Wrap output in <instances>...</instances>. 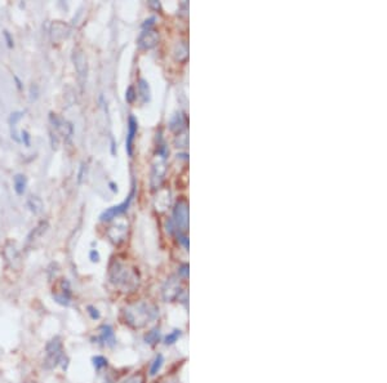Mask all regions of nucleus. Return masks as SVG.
<instances>
[{
    "label": "nucleus",
    "instance_id": "cd10ccee",
    "mask_svg": "<svg viewBox=\"0 0 387 383\" xmlns=\"http://www.w3.org/2000/svg\"><path fill=\"white\" fill-rule=\"evenodd\" d=\"M88 312H89V315L92 316V319H98V317H100V312H98L94 307H88Z\"/></svg>",
    "mask_w": 387,
    "mask_h": 383
},
{
    "label": "nucleus",
    "instance_id": "20e7f679",
    "mask_svg": "<svg viewBox=\"0 0 387 383\" xmlns=\"http://www.w3.org/2000/svg\"><path fill=\"white\" fill-rule=\"evenodd\" d=\"M165 159H167V153H157L156 159L154 161L153 164V169H151V187L154 190L159 189L164 180V176H165V170H167V163H165Z\"/></svg>",
    "mask_w": 387,
    "mask_h": 383
},
{
    "label": "nucleus",
    "instance_id": "f704fd0d",
    "mask_svg": "<svg viewBox=\"0 0 387 383\" xmlns=\"http://www.w3.org/2000/svg\"><path fill=\"white\" fill-rule=\"evenodd\" d=\"M110 186H111V190H113V191H117V189H116V187H115V185H114V184H110Z\"/></svg>",
    "mask_w": 387,
    "mask_h": 383
},
{
    "label": "nucleus",
    "instance_id": "412c9836",
    "mask_svg": "<svg viewBox=\"0 0 387 383\" xmlns=\"http://www.w3.org/2000/svg\"><path fill=\"white\" fill-rule=\"evenodd\" d=\"M161 365H163V356H161V355H159V356L155 359V361H154V364H153V367H151V369H150L151 376H155V374L159 372V369L161 368Z\"/></svg>",
    "mask_w": 387,
    "mask_h": 383
},
{
    "label": "nucleus",
    "instance_id": "ddd939ff",
    "mask_svg": "<svg viewBox=\"0 0 387 383\" xmlns=\"http://www.w3.org/2000/svg\"><path fill=\"white\" fill-rule=\"evenodd\" d=\"M170 203V197H169V191L168 190H160L157 192L156 197H155V201H154V205H155V209L157 212H164L169 207Z\"/></svg>",
    "mask_w": 387,
    "mask_h": 383
},
{
    "label": "nucleus",
    "instance_id": "7c9ffc66",
    "mask_svg": "<svg viewBox=\"0 0 387 383\" xmlns=\"http://www.w3.org/2000/svg\"><path fill=\"white\" fill-rule=\"evenodd\" d=\"M90 261H92V262H98V261H100V254H98V252H96V250L90 252Z\"/></svg>",
    "mask_w": 387,
    "mask_h": 383
},
{
    "label": "nucleus",
    "instance_id": "f257e3e1",
    "mask_svg": "<svg viewBox=\"0 0 387 383\" xmlns=\"http://www.w3.org/2000/svg\"><path fill=\"white\" fill-rule=\"evenodd\" d=\"M124 315H125V320L130 327L142 328L156 317L157 310L156 307L153 306V305L140 302V304L128 306L124 311Z\"/></svg>",
    "mask_w": 387,
    "mask_h": 383
},
{
    "label": "nucleus",
    "instance_id": "b1692460",
    "mask_svg": "<svg viewBox=\"0 0 387 383\" xmlns=\"http://www.w3.org/2000/svg\"><path fill=\"white\" fill-rule=\"evenodd\" d=\"M157 340H159V330H157V329L151 330L150 333H149L146 336V342H147V344H154V342H156Z\"/></svg>",
    "mask_w": 387,
    "mask_h": 383
},
{
    "label": "nucleus",
    "instance_id": "39448f33",
    "mask_svg": "<svg viewBox=\"0 0 387 383\" xmlns=\"http://www.w3.org/2000/svg\"><path fill=\"white\" fill-rule=\"evenodd\" d=\"M173 222L177 230L186 231L189 227V204L185 199H180L173 209Z\"/></svg>",
    "mask_w": 387,
    "mask_h": 383
},
{
    "label": "nucleus",
    "instance_id": "72a5a7b5",
    "mask_svg": "<svg viewBox=\"0 0 387 383\" xmlns=\"http://www.w3.org/2000/svg\"><path fill=\"white\" fill-rule=\"evenodd\" d=\"M150 5H153V7L155 8H159V3H156V1H151Z\"/></svg>",
    "mask_w": 387,
    "mask_h": 383
},
{
    "label": "nucleus",
    "instance_id": "423d86ee",
    "mask_svg": "<svg viewBox=\"0 0 387 383\" xmlns=\"http://www.w3.org/2000/svg\"><path fill=\"white\" fill-rule=\"evenodd\" d=\"M73 62L74 67L77 73V77L80 79L81 83L85 81L88 74V64H87V57L84 56V52L79 48H75L73 52Z\"/></svg>",
    "mask_w": 387,
    "mask_h": 383
},
{
    "label": "nucleus",
    "instance_id": "2f4dec72",
    "mask_svg": "<svg viewBox=\"0 0 387 383\" xmlns=\"http://www.w3.org/2000/svg\"><path fill=\"white\" fill-rule=\"evenodd\" d=\"M154 21H155V18H154V17H151V18H149V20L145 21V24L142 25V26H144L145 30H147V29H150V27L153 26V25H154Z\"/></svg>",
    "mask_w": 387,
    "mask_h": 383
},
{
    "label": "nucleus",
    "instance_id": "1a4fd4ad",
    "mask_svg": "<svg viewBox=\"0 0 387 383\" xmlns=\"http://www.w3.org/2000/svg\"><path fill=\"white\" fill-rule=\"evenodd\" d=\"M71 34V27L67 24L56 21L54 24H52L50 27V39L53 43H60L64 39H67L70 37Z\"/></svg>",
    "mask_w": 387,
    "mask_h": 383
},
{
    "label": "nucleus",
    "instance_id": "f3484780",
    "mask_svg": "<svg viewBox=\"0 0 387 383\" xmlns=\"http://www.w3.org/2000/svg\"><path fill=\"white\" fill-rule=\"evenodd\" d=\"M13 184H14V190H16V192L18 193V195H24L27 186L26 177H25L24 174H16L13 178Z\"/></svg>",
    "mask_w": 387,
    "mask_h": 383
},
{
    "label": "nucleus",
    "instance_id": "c756f323",
    "mask_svg": "<svg viewBox=\"0 0 387 383\" xmlns=\"http://www.w3.org/2000/svg\"><path fill=\"white\" fill-rule=\"evenodd\" d=\"M22 141L25 142L26 147H30V136H29V133H27L26 130L22 132Z\"/></svg>",
    "mask_w": 387,
    "mask_h": 383
},
{
    "label": "nucleus",
    "instance_id": "6e6552de",
    "mask_svg": "<svg viewBox=\"0 0 387 383\" xmlns=\"http://www.w3.org/2000/svg\"><path fill=\"white\" fill-rule=\"evenodd\" d=\"M133 196H134V189L130 191L128 199L124 200L123 203L119 204V205H115V207H111L110 209L105 210L104 213L101 214V221H111L114 220V218H116V217L120 216V214H123L124 212H127V209L129 208L130 201H132Z\"/></svg>",
    "mask_w": 387,
    "mask_h": 383
},
{
    "label": "nucleus",
    "instance_id": "aec40b11",
    "mask_svg": "<svg viewBox=\"0 0 387 383\" xmlns=\"http://www.w3.org/2000/svg\"><path fill=\"white\" fill-rule=\"evenodd\" d=\"M187 54H189V49H187V45L185 43H180L176 47V50H174V56L177 58L178 61H184L187 58Z\"/></svg>",
    "mask_w": 387,
    "mask_h": 383
},
{
    "label": "nucleus",
    "instance_id": "0eeeda50",
    "mask_svg": "<svg viewBox=\"0 0 387 383\" xmlns=\"http://www.w3.org/2000/svg\"><path fill=\"white\" fill-rule=\"evenodd\" d=\"M49 120H50V123H52V125H53L54 130H56L57 133H60L61 136L64 137V138L70 140L71 136H73V133H74L73 124H71L70 121L65 120L64 117L57 116L56 114H50Z\"/></svg>",
    "mask_w": 387,
    "mask_h": 383
},
{
    "label": "nucleus",
    "instance_id": "5701e85b",
    "mask_svg": "<svg viewBox=\"0 0 387 383\" xmlns=\"http://www.w3.org/2000/svg\"><path fill=\"white\" fill-rule=\"evenodd\" d=\"M102 338H104L106 342H109V341H114V333H113V329H111L110 327L102 328Z\"/></svg>",
    "mask_w": 387,
    "mask_h": 383
},
{
    "label": "nucleus",
    "instance_id": "7ed1b4c3",
    "mask_svg": "<svg viewBox=\"0 0 387 383\" xmlns=\"http://www.w3.org/2000/svg\"><path fill=\"white\" fill-rule=\"evenodd\" d=\"M45 351H47V356L44 360V367L47 369H53L58 365V363L62 359V355H64V346H62L60 337L52 338L47 344Z\"/></svg>",
    "mask_w": 387,
    "mask_h": 383
},
{
    "label": "nucleus",
    "instance_id": "9d476101",
    "mask_svg": "<svg viewBox=\"0 0 387 383\" xmlns=\"http://www.w3.org/2000/svg\"><path fill=\"white\" fill-rule=\"evenodd\" d=\"M159 41V34L153 29H147L141 33V35L138 37V47L141 49H151L157 44Z\"/></svg>",
    "mask_w": 387,
    "mask_h": 383
},
{
    "label": "nucleus",
    "instance_id": "4be33fe9",
    "mask_svg": "<svg viewBox=\"0 0 387 383\" xmlns=\"http://www.w3.org/2000/svg\"><path fill=\"white\" fill-rule=\"evenodd\" d=\"M187 144H189V138H187V134L185 133H181L180 136H177V138H176V146L177 147H186Z\"/></svg>",
    "mask_w": 387,
    "mask_h": 383
},
{
    "label": "nucleus",
    "instance_id": "473e14b6",
    "mask_svg": "<svg viewBox=\"0 0 387 383\" xmlns=\"http://www.w3.org/2000/svg\"><path fill=\"white\" fill-rule=\"evenodd\" d=\"M4 35H5V38H7V40H8V45H9V47H12L13 44H12V40H10V38H9V34L5 31V33H4Z\"/></svg>",
    "mask_w": 387,
    "mask_h": 383
},
{
    "label": "nucleus",
    "instance_id": "2eb2a0df",
    "mask_svg": "<svg viewBox=\"0 0 387 383\" xmlns=\"http://www.w3.org/2000/svg\"><path fill=\"white\" fill-rule=\"evenodd\" d=\"M48 226H49V225H48L47 221H41L40 224L38 225V226L31 231V233L29 235V237H27V239H29V243H33V241H35V240H38L39 237L43 236L44 233H45V231L48 230Z\"/></svg>",
    "mask_w": 387,
    "mask_h": 383
},
{
    "label": "nucleus",
    "instance_id": "4468645a",
    "mask_svg": "<svg viewBox=\"0 0 387 383\" xmlns=\"http://www.w3.org/2000/svg\"><path fill=\"white\" fill-rule=\"evenodd\" d=\"M125 233H127V227L125 226H113L109 230V237L111 239V241L119 244L124 240Z\"/></svg>",
    "mask_w": 387,
    "mask_h": 383
},
{
    "label": "nucleus",
    "instance_id": "bb28decb",
    "mask_svg": "<svg viewBox=\"0 0 387 383\" xmlns=\"http://www.w3.org/2000/svg\"><path fill=\"white\" fill-rule=\"evenodd\" d=\"M134 98H136V93H134L133 87H129L127 89V93H125V100H127L129 104H132V102L134 101Z\"/></svg>",
    "mask_w": 387,
    "mask_h": 383
},
{
    "label": "nucleus",
    "instance_id": "f8f14e48",
    "mask_svg": "<svg viewBox=\"0 0 387 383\" xmlns=\"http://www.w3.org/2000/svg\"><path fill=\"white\" fill-rule=\"evenodd\" d=\"M137 120L134 119V116H129V119H128V136L127 141H125V145H127L125 149H127V153L129 156H132V153H133V141L136 134H137Z\"/></svg>",
    "mask_w": 387,
    "mask_h": 383
},
{
    "label": "nucleus",
    "instance_id": "c85d7f7f",
    "mask_svg": "<svg viewBox=\"0 0 387 383\" xmlns=\"http://www.w3.org/2000/svg\"><path fill=\"white\" fill-rule=\"evenodd\" d=\"M178 336H180V333H178L177 330H176V332H174L173 334H170V336L167 337V340H165V341H167V342H165V344H173V342H174V341H176V338H177Z\"/></svg>",
    "mask_w": 387,
    "mask_h": 383
},
{
    "label": "nucleus",
    "instance_id": "f03ea898",
    "mask_svg": "<svg viewBox=\"0 0 387 383\" xmlns=\"http://www.w3.org/2000/svg\"><path fill=\"white\" fill-rule=\"evenodd\" d=\"M110 279L114 284H116L119 287H134L137 284V277L136 273L132 270H129L125 265L115 262L114 266L111 267L110 271Z\"/></svg>",
    "mask_w": 387,
    "mask_h": 383
},
{
    "label": "nucleus",
    "instance_id": "9b49d317",
    "mask_svg": "<svg viewBox=\"0 0 387 383\" xmlns=\"http://www.w3.org/2000/svg\"><path fill=\"white\" fill-rule=\"evenodd\" d=\"M3 254L5 261H7V264L9 265L12 268L20 267L21 257H20V253H18V250H17L16 245H14L13 243H7L5 245H4Z\"/></svg>",
    "mask_w": 387,
    "mask_h": 383
},
{
    "label": "nucleus",
    "instance_id": "6ab92c4d",
    "mask_svg": "<svg viewBox=\"0 0 387 383\" xmlns=\"http://www.w3.org/2000/svg\"><path fill=\"white\" fill-rule=\"evenodd\" d=\"M138 90H140V94L144 102L150 101V88H149V84L145 79H140V81H138Z\"/></svg>",
    "mask_w": 387,
    "mask_h": 383
},
{
    "label": "nucleus",
    "instance_id": "a878e982",
    "mask_svg": "<svg viewBox=\"0 0 387 383\" xmlns=\"http://www.w3.org/2000/svg\"><path fill=\"white\" fill-rule=\"evenodd\" d=\"M123 383H144V376H141V374H134V376L129 377L128 380L124 381Z\"/></svg>",
    "mask_w": 387,
    "mask_h": 383
},
{
    "label": "nucleus",
    "instance_id": "dca6fc26",
    "mask_svg": "<svg viewBox=\"0 0 387 383\" xmlns=\"http://www.w3.org/2000/svg\"><path fill=\"white\" fill-rule=\"evenodd\" d=\"M27 208L30 209V212H33L34 214H39L43 210V201L40 197L38 196H30L26 201Z\"/></svg>",
    "mask_w": 387,
    "mask_h": 383
},
{
    "label": "nucleus",
    "instance_id": "a211bd4d",
    "mask_svg": "<svg viewBox=\"0 0 387 383\" xmlns=\"http://www.w3.org/2000/svg\"><path fill=\"white\" fill-rule=\"evenodd\" d=\"M184 125H185L184 116H182V114L180 113L176 114L169 121V128L170 130H173V132H180V130L184 128Z\"/></svg>",
    "mask_w": 387,
    "mask_h": 383
},
{
    "label": "nucleus",
    "instance_id": "393cba45",
    "mask_svg": "<svg viewBox=\"0 0 387 383\" xmlns=\"http://www.w3.org/2000/svg\"><path fill=\"white\" fill-rule=\"evenodd\" d=\"M93 364L97 369H101V368L106 367L107 360L102 356H96V357H93Z\"/></svg>",
    "mask_w": 387,
    "mask_h": 383
}]
</instances>
